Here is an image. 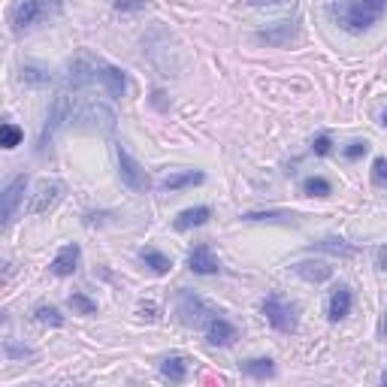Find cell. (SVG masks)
<instances>
[{
    "label": "cell",
    "instance_id": "obj_5",
    "mask_svg": "<svg viewBox=\"0 0 387 387\" xmlns=\"http://www.w3.org/2000/svg\"><path fill=\"white\" fill-rule=\"evenodd\" d=\"M263 315H267V321L279 333H293V330H297V312H293V305H288L281 297H267V300H263Z\"/></svg>",
    "mask_w": 387,
    "mask_h": 387
},
{
    "label": "cell",
    "instance_id": "obj_21",
    "mask_svg": "<svg viewBox=\"0 0 387 387\" xmlns=\"http://www.w3.org/2000/svg\"><path fill=\"white\" fill-rule=\"evenodd\" d=\"M242 372L251 375V379H272V375H276V363H272L269 357L246 360V363H242Z\"/></svg>",
    "mask_w": 387,
    "mask_h": 387
},
{
    "label": "cell",
    "instance_id": "obj_32",
    "mask_svg": "<svg viewBox=\"0 0 387 387\" xmlns=\"http://www.w3.org/2000/svg\"><path fill=\"white\" fill-rule=\"evenodd\" d=\"M6 357H13V360H18V357H34V351H30V348H25V345L6 342Z\"/></svg>",
    "mask_w": 387,
    "mask_h": 387
},
{
    "label": "cell",
    "instance_id": "obj_13",
    "mask_svg": "<svg viewBox=\"0 0 387 387\" xmlns=\"http://www.w3.org/2000/svg\"><path fill=\"white\" fill-rule=\"evenodd\" d=\"M206 339H209V345H230L236 339V327H233L230 321L218 318V315H212L206 321Z\"/></svg>",
    "mask_w": 387,
    "mask_h": 387
},
{
    "label": "cell",
    "instance_id": "obj_27",
    "mask_svg": "<svg viewBox=\"0 0 387 387\" xmlns=\"http://www.w3.org/2000/svg\"><path fill=\"white\" fill-rule=\"evenodd\" d=\"M67 303H70V309H73L76 315H94V312H97V303L88 300L85 293H73V297H70Z\"/></svg>",
    "mask_w": 387,
    "mask_h": 387
},
{
    "label": "cell",
    "instance_id": "obj_39",
    "mask_svg": "<svg viewBox=\"0 0 387 387\" xmlns=\"http://www.w3.org/2000/svg\"><path fill=\"white\" fill-rule=\"evenodd\" d=\"M381 381H384V384H387V372H384V379H381Z\"/></svg>",
    "mask_w": 387,
    "mask_h": 387
},
{
    "label": "cell",
    "instance_id": "obj_31",
    "mask_svg": "<svg viewBox=\"0 0 387 387\" xmlns=\"http://www.w3.org/2000/svg\"><path fill=\"white\" fill-rule=\"evenodd\" d=\"M366 151H369V142H351V146L348 148H345V158H348V160H357V158H363L366 155Z\"/></svg>",
    "mask_w": 387,
    "mask_h": 387
},
{
    "label": "cell",
    "instance_id": "obj_14",
    "mask_svg": "<svg viewBox=\"0 0 387 387\" xmlns=\"http://www.w3.org/2000/svg\"><path fill=\"white\" fill-rule=\"evenodd\" d=\"M293 37H297V25L293 22H279L276 27L258 30V39L260 43H269V46H288Z\"/></svg>",
    "mask_w": 387,
    "mask_h": 387
},
{
    "label": "cell",
    "instance_id": "obj_23",
    "mask_svg": "<svg viewBox=\"0 0 387 387\" xmlns=\"http://www.w3.org/2000/svg\"><path fill=\"white\" fill-rule=\"evenodd\" d=\"M139 258L146 260V267H151V269L158 272V276H164V272H170V267H172V263H170V258H164V254H160V251H155V248H146V251L139 254Z\"/></svg>",
    "mask_w": 387,
    "mask_h": 387
},
{
    "label": "cell",
    "instance_id": "obj_16",
    "mask_svg": "<svg viewBox=\"0 0 387 387\" xmlns=\"http://www.w3.org/2000/svg\"><path fill=\"white\" fill-rule=\"evenodd\" d=\"M351 305H354V297H351V291L345 288H336L333 291V297H330V305H327V315H330V321H342L345 315L351 312Z\"/></svg>",
    "mask_w": 387,
    "mask_h": 387
},
{
    "label": "cell",
    "instance_id": "obj_7",
    "mask_svg": "<svg viewBox=\"0 0 387 387\" xmlns=\"http://www.w3.org/2000/svg\"><path fill=\"white\" fill-rule=\"evenodd\" d=\"M97 67L100 61L97 58H88V55H79L76 61H70L67 67V85L70 88H88L91 82H97Z\"/></svg>",
    "mask_w": 387,
    "mask_h": 387
},
{
    "label": "cell",
    "instance_id": "obj_15",
    "mask_svg": "<svg viewBox=\"0 0 387 387\" xmlns=\"http://www.w3.org/2000/svg\"><path fill=\"white\" fill-rule=\"evenodd\" d=\"M293 272H297L300 279L305 281H327L333 276V267H327V263H321V260H300L297 267H293Z\"/></svg>",
    "mask_w": 387,
    "mask_h": 387
},
{
    "label": "cell",
    "instance_id": "obj_6",
    "mask_svg": "<svg viewBox=\"0 0 387 387\" xmlns=\"http://www.w3.org/2000/svg\"><path fill=\"white\" fill-rule=\"evenodd\" d=\"M179 318H182V324H188V327H206L212 312H209V305L197 297V293L182 291L179 293Z\"/></svg>",
    "mask_w": 387,
    "mask_h": 387
},
{
    "label": "cell",
    "instance_id": "obj_18",
    "mask_svg": "<svg viewBox=\"0 0 387 387\" xmlns=\"http://www.w3.org/2000/svg\"><path fill=\"white\" fill-rule=\"evenodd\" d=\"M203 179H206L203 172L185 170V172H172V176H167L164 182H160V188H164V191H182V188H194V185H200Z\"/></svg>",
    "mask_w": 387,
    "mask_h": 387
},
{
    "label": "cell",
    "instance_id": "obj_19",
    "mask_svg": "<svg viewBox=\"0 0 387 387\" xmlns=\"http://www.w3.org/2000/svg\"><path fill=\"white\" fill-rule=\"evenodd\" d=\"M18 82L22 85H30V88H43V85H52V73L37 64H25L18 70Z\"/></svg>",
    "mask_w": 387,
    "mask_h": 387
},
{
    "label": "cell",
    "instance_id": "obj_17",
    "mask_svg": "<svg viewBox=\"0 0 387 387\" xmlns=\"http://www.w3.org/2000/svg\"><path fill=\"white\" fill-rule=\"evenodd\" d=\"M212 218V209L209 206H194V209H185L176 215V230H191V227H200V224H206Z\"/></svg>",
    "mask_w": 387,
    "mask_h": 387
},
{
    "label": "cell",
    "instance_id": "obj_25",
    "mask_svg": "<svg viewBox=\"0 0 387 387\" xmlns=\"http://www.w3.org/2000/svg\"><path fill=\"white\" fill-rule=\"evenodd\" d=\"M303 191L309 194V197H330V182L321 176H312L303 182Z\"/></svg>",
    "mask_w": 387,
    "mask_h": 387
},
{
    "label": "cell",
    "instance_id": "obj_22",
    "mask_svg": "<svg viewBox=\"0 0 387 387\" xmlns=\"http://www.w3.org/2000/svg\"><path fill=\"white\" fill-rule=\"evenodd\" d=\"M160 372H164L170 381H185L188 379V360L185 357H167L160 363Z\"/></svg>",
    "mask_w": 387,
    "mask_h": 387
},
{
    "label": "cell",
    "instance_id": "obj_29",
    "mask_svg": "<svg viewBox=\"0 0 387 387\" xmlns=\"http://www.w3.org/2000/svg\"><path fill=\"white\" fill-rule=\"evenodd\" d=\"M148 6V0H115L118 13H142Z\"/></svg>",
    "mask_w": 387,
    "mask_h": 387
},
{
    "label": "cell",
    "instance_id": "obj_11",
    "mask_svg": "<svg viewBox=\"0 0 387 387\" xmlns=\"http://www.w3.org/2000/svg\"><path fill=\"white\" fill-rule=\"evenodd\" d=\"M188 267H191V272H197V276H215L221 269V263L209 246H197L188 254Z\"/></svg>",
    "mask_w": 387,
    "mask_h": 387
},
{
    "label": "cell",
    "instance_id": "obj_24",
    "mask_svg": "<svg viewBox=\"0 0 387 387\" xmlns=\"http://www.w3.org/2000/svg\"><path fill=\"white\" fill-rule=\"evenodd\" d=\"M34 318L39 324H49V327H64V315H58V309H52V305H37Z\"/></svg>",
    "mask_w": 387,
    "mask_h": 387
},
{
    "label": "cell",
    "instance_id": "obj_1",
    "mask_svg": "<svg viewBox=\"0 0 387 387\" xmlns=\"http://www.w3.org/2000/svg\"><path fill=\"white\" fill-rule=\"evenodd\" d=\"M387 0H330L327 13L336 25H342L348 34H363L384 15Z\"/></svg>",
    "mask_w": 387,
    "mask_h": 387
},
{
    "label": "cell",
    "instance_id": "obj_36",
    "mask_svg": "<svg viewBox=\"0 0 387 387\" xmlns=\"http://www.w3.org/2000/svg\"><path fill=\"white\" fill-rule=\"evenodd\" d=\"M379 267L387 269V248H381V254H379Z\"/></svg>",
    "mask_w": 387,
    "mask_h": 387
},
{
    "label": "cell",
    "instance_id": "obj_33",
    "mask_svg": "<svg viewBox=\"0 0 387 387\" xmlns=\"http://www.w3.org/2000/svg\"><path fill=\"white\" fill-rule=\"evenodd\" d=\"M330 146H333V142H330V137H318V139H315V155H330Z\"/></svg>",
    "mask_w": 387,
    "mask_h": 387
},
{
    "label": "cell",
    "instance_id": "obj_38",
    "mask_svg": "<svg viewBox=\"0 0 387 387\" xmlns=\"http://www.w3.org/2000/svg\"><path fill=\"white\" fill-rule=\"evenodd\" d=\"M381 125H384V127H387V109H384V112H381Z\"/></svg>",
    "mask_w": 387,
    "mask_h": 387
},
{
    "label": "cell",
    "instance_id": "obj_20",
    "mask_svg": "<svg viewBox=\"0 0 387 387\" xmlns=\"http://www.w3.org/2000/svg\"><path fill=\"white\" fill-rule=\"evenodd\" d=\"M315 248H318V251H327V254H339V258H354V254H357V248H354L351 242L336 239V236H327V239L315 242Z\"/></svg>",
    "mask_w": 387,
    "mask_h": 387
},
{
    "label": "cell",
    "instance_id": "obj_4",
    "mask_svg": "<svg viewBox=\"0 0 387 387\" xmlns=\"http://www.w3.org/2000/svg\"><path fill=\"white\" fill-rule=\"evenodd\" d=\"M115 158H118V172H121V182L130 188V191H148L151 182H148V172L142 170L139 160L130 155L125 146H115Z\"/></svg>",
    "mask_w": 387,
    "mask_h": 387
},
{
    "label": "cell",
    "instance_id": "obj_3",
    "mask_svg": "<svg viewBox=\"0 0 387 387\" xmlns=\"http://www.w3.org/2000/svg\"><path fill=\"white\" fill-rule=\"evenodd\" d=\"M70 125L79 127V130H91V134H112V130H115V112H112L106 103L85 100V103H73Z\"/></svg>",
    "mask_w": 387,
    "mask_h": 387
},
{
    "label": "cell",
    "instance_id": "obj_12",
    "mask_svg": "<svg viewBox=\"0 0 387 387\" xmlns=\"http://www.w3.org/2000/svg\"><path fill=\"white\" fill-rule=\"evenodd\" d=\"M79 258H82V248L76 246H64L58 254H55V260H52V272L61 279H67V276H73V272L79 269Z\"/></svg>",
    "mask_w": 387,
    "mask_h": 387
},
{
    "label": "cell",
    "instance_id": "obj_8",
    "mask_svg": "<svg viewBox=\"0 0 387 387\" xmlns=\"http://www.w3.org/2000/svg\"><path fill=\"white\" fill-rule=\"evenodd\" d=\"M61 197H64V185H61V182H39V188L34 194V200H30L27 212L30 215H43V212L52 209Z\"/></svg>",
    "mask_w": 387,
    "mask_h": 387
},
{
    "label": "cell",
    "instance_id": "obj_9",
    "mask_svg": "<svg viewBox=\"0 0 387 387\" xmlns=\"http://www.w3.org/2000/svg\"><path fill=\"white\" fill-rule=\"evenodd\" d=\"M97 79H100V85L106 88L109 97H125V91H127V76H125V70H118V67L106 64V61H100Z\"/></svg>",
    "mask_w": 387,
    "mask_h": 387
},
{
    "label": "cell",
    "instance_id": "obj_35",
    "mask_svg": "<svg viewBox=\"0 0 387 387\" xmlns=\"http://www.w3.org/2000/svg\"><path fill=\"white\" fill-rule=\"evenodd\" d=\"M251 6H276V4H288V0H248Z\"/></svg>",
    "mask_w": 387,
    "mask_h": 387
},
{
    "label": "cell",
    "instance_id": "obj_30",
    "mask_svg": "<svg viewBox=\"0 0 387 387\" xmlns=\"http://www.w3.org/2000/svg\"><path fill=\"white\" fill-rule=\"evenodd\" d=\"M372 182H375V185H387V158H379V160H375V164H372Z\"/></svg>",
    "mask_w": 387,
    "mask_h": 387
},
{
    "label": "cell",
    "instance_id": "obj_34",
    "mask_svg": "<svg viewBox=\"0 0 387 387\" xmlns=\"http://www.w3.org/2000/svg\"><path fill=\"white\" fill-rule=\"evenodd\" d=\"M155 312H158V309H155V303H142V315H146L148 321H155V318H158Z\"/></svg>",
    "mask_w": 387,
    "mask_h": 387
},
{
    "label": "cell",
    "instance_id": "obj_28",
    "mask_svg": "<svg viewBox=\"0 0 387 387\" xmlns=\"http://www.w3.org/2000/svg\"><path fill=\"white\" fill-rule=\"evenodd\" d=\"M242 218L246 221H293V215H288V212H246Z\"/></svg>",
    "mask_w": 387,
    "mask_h": 387
},
{
    "label": "cell",
    "instance_id": "obj_10",
    "mask_svg": "<svg viewBox=\"0 0 387 387\" xmlns=\"http://www.w3.org/2000/svg\"><path fill=\"white\" fill-rule=\"evenodd\" d=\"M25 188H27V176H15L6 185V191H4V227L13 224L18 203H22V197H25Z\"/></svg>",
    "mask_w": 387,
    "mask_h": 387
},
{
    "label": "cell",
    "instance_id": "obj_2",
    "mask_svg": "<svg viewBox=\"0 0 387 387\" xmlns=\"http://www.w3.org/2000/svg\"><path fill=\"white\" fill-rule=\"evenodd\" d=\"M61 9H64V0H15V6L9 9V25L15 34H22L27 27L61 15Z\"/></svg>",
    "mask_w": 387,
    "mask_h": 387
},
{
    "label": "cell",
    "instance_id": "obj_26",
    "mask_svg": "<svg viewBox=\"0 0 387 387\" xmlns=\"http://www.w3.org/2000/svg\"><path fill=\"white\" fill-rule=\"evenodd\" d=\"M22 139H25L22 127L9 125V121H6L4 127H0V146H4V148H15V146H18V142H22Z\"/></svg>",
    "mask_w": 387,
    "mask_h": 387
},
{
    "label": "cell",
    "instance_id": "obj_37",
    "mask_svg": "<svg viewBox=\"0 0 387 387\" xmlns=\"http://www.w3.org/2000/svg\"><path fill=\"white\" fill-rule=\"evenodd\" d=\"M381 333L387 336V309H384V318H381Z\"/></svg>",
    "mask_w": 387,
    "mask_h": 387
}]
</instances>
